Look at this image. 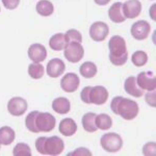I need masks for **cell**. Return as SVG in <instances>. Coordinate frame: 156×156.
I'll use <instances>...</instances> for the list:
<instances>
[{
	"label": "cell",
	"instance_id": "cell-1",
	"mask_svg": "<svg viewBox=\"0 0 156 156\" xmlns=\"http://www.w3.org/2000/svg\"><path fill=\"white\" fill-rule=\"evenodd\" d=\"M110 108L115 115H119L124 120H133L138 115V104L133 100L124 97H115L110 103Z\"/></svg>",
	"mask_w": 156,
	"mask_h": 156
},
{
	"label": "cell",
	"instance_id": "cell-2",
	"mask_svg": "<svg viewBox=\"0 0 156 156\" xmlns=\"http://www.w3.org/2000/svg\"><path fill=\"white\" fill-rule=\"evenodd\" d=\"M109 48V60L115 66H123L126 64L128 52L126 42L121 36H114L108 42Z\"/></svg>",
	"mask_w": 156,
	"mask_h": 156
},
{
	"label": "cell",
	"instance_id": "cell-3",
	"mask_svg": "<svg viewBox=\"0 0 156 156\" xmlns=\"http://www.w3.org/2000/svg\"><path fill=\"white\" fill-rule=\"evenodd\" d=\"M100 143H101L103 149L106 151V152H110V153L118 152L123 147L122 137L115 132L105 133L104 135H102Z\"/></svg>",
	"mask_w": 156,
	"mask_h": 156
},
{
	"label": "cell",
	"instance_id": "cell-4",
	"mask_svg": "<svg viewBox=\"0 0 156 156\" xmlns=\"http://www.w3.org/2000/svg\"><path fill=\"white\" fill-rule=\"evenodd\" d=\"M64 55L70 62H78L84 55V49L81 43L70 42L67 43L64 48Z\"/></svg>",
	"mask_w": 156,
	"mask_h": 156
},
{
	"label": "cell",
	"instance_id": "cell-5",
	"mask_svg": "<svg viewBox=\"0 0 156 156\" xmlns=\"http://www.w3.org/2000/svg\"><path fill=\"white\" fill-rule=\"evenodd\" d=\"M65 144L64 140L58 136L47 137L45 140V155H58L64 151Z\"/></svg>",
	"mask_w": 156,
	"mask_h": 156
},
{
	"label": "cell",
	"instance_id": "cell-6",
	"mask_svg": "<svg viewBox=\"0 0 156 156\" xmlns=\"http://www.w3.org/2000/svg\"><path fill=\"white\" fill-rule=\"evenodd\" d=\"M56 125L55 118L49 112H39L37 117V127L40 132H50Z\"/></svg>",
	"mask_w": 156,
	"mask_h": 156
},
{
	"label": "cell",
	"instance_id": "cell-7",
	"mask_svg": "<svg viewBox=\"0 0 156 156\" xmlns=\"http://www.w3.org/2000/svg\"><path fill=\"white\" fill-rule=\"evenodd\" d=\"M109 34V27L104 22H95L90 27V37L95 42H103Z\"/></svg>",
	"mask_w": 156,
	"mask_h": 156
},
{
	"label": "cell",
	"instance_id": "cell-8",
	"mask_svg": "<svg viewBox=\"0 0 156 156\" xmlns=\"http://www.w3.org/2000/svg\"><path fill=\"white\" fill-rule=\"evenodd\" d=\"M150 31L151 25L147 21H145V20H140V21L135 22L131 26V29H130L131 36L135 40H138V41L147 39L150 34Z\"/></svg>",
	"mask_w": 156,
	"mask_h": 156
},
{
	"label": "cell",
	"instance_id": "cell-9",
	"mask_svg": "<svg viewBox=\"0 0 156 156\" xmlns=\"http://www.w3.org/2000/svg\"><path fill=\"white\" fill-rule=\"evenodd\" d=\"M137 85L144 90H154L156 87V77L153 72H142L136 77Z\"/></svg>",
	"mask_w": 156,
	"mask_h": 156
},
{
	"label": "cell",
	"instance_id": "cell-10",
	"mask_svg": "<svg viewBox=\"0 0 156 156\" xmlns=\"http://www.w3.org/2000/svg\"><path fill=\"white\" fill-rule=\"evenodd\" d=\"M7 109L9 112L14 117H20L24 115L27 110L26 100L21 97H14L7 103Z\"/></svg>",
	"mask_w": 156,
	"mask_h": 156
},
{
	"label": "cell",
	"instance_id": "cell-11",
	"mask_svg": "<svg viewBox=\"0 0 156 156\" xmlns=\"http://www.w3.org/2000/svg\"><path fill=\"white\" fill-rule=\"evenodd\" d=\"M123 14L128 19H134L142 12V3L140 0H127L122 5Z\"/></svg>",
	"mask_w": 156,
	"mask_h": 156
},
{
	"label": "cell",
	"instance_id": "cell-12",
	"mask_svg": "<svg viewBox=\"0 0 156 156\" xmlns=\"http://www.w3.org/2000/svg\"><path fill=\"white\" fill-rule=\"evenodd\" d=\"M107 90L102 85H97V87H93L90 93V101L93 104L96 105H102L107 101L108 99Z\"/></svg>",
	"mask_w": 156,
	"mask_h": 156
},
{
	"label": "cell",
	"instance_id": "cell-13",
	"mask_svg": "<svg viewBox=\"0 0 156 156\" xmlns=\"http://www.w3.org/2000/svg\"><path fill=\"white\" fill-rule=\"evenodd\" d=\"M79 83V77L75 73H67L60 80V87L66 93H73L78 89Z\"/></svg>",
	"mask_w": 156,
	"mask_h": 156
},
{
	"label": "cell",
	"instance_id": "cell-14",
	"mask_svg": "<svg viewBox=\"0 0 156 156\" xmlns=\"http://www.w3.org/2000/svg\"><path fill=\"white\" fill-rule=\"evenodd\" d=\"M66 65L59 58H52L47 64V74L52 78H57L64 74Z\"/></svg>",
	"mask_w": 156,
	"mask_h": 156
},
{
	"label": "cell",
	"instance_id": "cell-15",
	"mask_svg": "<svg viewBox=\"0 0 156 156\" xmlns=\"http://www.w3.org/2000/svg\"><path fill=\"white\" fill-rule=\"evenodd\" d=\"M28 57L34 62H42L47 57V50L44 45L32 44L28 48Z\"/></svg>",
	"mask_w": 156,
	"mask_h": 156
},
{
	"label": "cell",
	"instance_id": "cell-16",
	"mask_svg": "<svg viewBox=\"0 0 156 156\" xmlns=\"http://www.w3.org/2000/svg\"><path fill=\"white\" fill-rule=\"evenodd\" d=\"M124 89L127 94H129L130 96H133L135 98L142 97L143 94H144V90H142L137 85L136 77H134V76H130L125 80Z\"/></svg>",
	"mask_w": 156,
	"mask_h": 156
},
{
	"label": "cell",
	"instance_id": "cell-17",
	"mask_svg": "<svg viewBox=\"0 0 156 156\" xmlns=\"http://www.w3.org/2000/svg\"><path fill=\"white\" fill-rule=\"evenodd\" d=\"M122 2H115L108 9V17L115 23H122L126 20V17L123 14Z\"/></svg>",
	"mask_w": 156,
	"mask_h": 156
},
{
	"label": "cell",
	"instance_id": "cell-18",
	"mask_svg": "<svg viewBox=\"0 0 156 156\" xmlns=\"http://www.w3.org/2000/svg\"><path fill=\"white\" fill-rule=\"evenodd\" d=\"M59 132L65 136H72L77 131V124L73 119H64L59 123Z\"/></svg>",
	"mask_w": 156,
	"mask_h": 156
},
{
	"label": "cell",
	"instance_id": "cell-19",
	"mask_svg": "<svg viewBox=\"0 0 156 156\" xmlns=\"http://www.w3.org/2000/svg\"><path fill=\"white\" fill-rule=\"evenodd\" d=\"M52 108L55 112L59 115H66L70 112L71 104L70 101L65 97H58L52 102Z\"/></svg>",
	"mask_w": 156,
	"mask_h": 156
},
{
	"label": "cell",
	"instance_id": "cell-20",
	"mask_svg": "<svg viewBox=\"0 0 156 156\" xmlns=\"http://www.w3.org/2000/svg\"><path fill=\"white\" fill-rule=\"evenodd\" d=\"M16 134L14 129L9 126H3L0 128V145L9 146L15 140Z\"/></svg>",
	"mask_w": 156,
	"mask_h": 156
},
{
	"label": "cell",
	"instance_id": "cell-21",
	"mask_svg": "<svg viewBox=\"0 0 156 156\" xmlns=\"http://www.w3.org/2000/svg\"><path fill=\"white\" fill-rule=\"evenodd\" d=\"M36 9L37 14L41 15L42 17H49L50 15L53 14L54 7L52 2H50L49 0H40L37 3Z\"/></svg>",
	"mask_w": 156,
	"mask_h": 156
},
{
	"label": "cell",
	"instance_id": "cell-22",
	"mask_svg": "<svg viewBox=\"0 0 156 156\" xmlns=\"http://www.w3.org/2000/svg\"><path fill=\"white\" fill-rule=\"evenodd\" d=\"M67 42L66 37H65L64 34H56L54 36H52L49 40V46L50 48L54 51H60L65 48Z\"/></svg>",
	"mask_w": 156,
	"mask_h": 156
},
{
	"label": "cell",
	"instance_id": "cell-23",
	"mask_svg": "<svg viewBox=\"0 0 156 156\" xmlns=\"http://www.w3.org/2000/svg\"><path fill=\"white\" fill-rule=\"evenodd\" d=\"M96 114L94 112H87L82 117V127L85 131L87 132H95L98 129L96 126V123H95V119H96Z\"/></svg>",
	"mask_w": 156,
	"mask_h": 156
},
{
	"label": "cell",
	"instance_id": "cell-24",
	"mask_svg": "<svg viewBox=\"0 0 156 156\" xmlns=\"http://www.w3.org/2000/svg\"><path fill=\"white\" fill-rule=\"evenodd\" d=\"M97 66L92 62H85L80 66L79 72L84 78H93L97 74Z\"/></svg>",
	"mask_w": 156,
	"mask_h": 156
},
{
	"label": "cell",
	"instance_id": "cell-25",
	"mask_svg": "<svg viewBox=\"0 0 156 156\" xmlns=\"http://www.w3.org/2000/svg\"><path fill=\"white\" fill-rule=\"evenodd\" d=\"M95 123L98 129L101 130H108L112 126V120L107 114H100L96 115Z\"/></svg>",
	"mask_w": 156,
	"mask_h": 156
},
{
	"label": "cell",
	"instance_id": "cell-26",
	"mask_svg": "<svg viewBox=\"0 0 156 156\" xmlns=\"http://www.w3.org/2000/svg\"><path fill=\"white\" fill-rule=\"evenodd\" d=\"M40 112L37 110H34V112H31L30 114L25 119V125H26V128L29 130V131L34 132V133H37L40 132V130L37 129V117L39 115Z\"/></svg>",
	"mask_w": 156,
	"mask_h": 156
},
{
	"label": "cell",
	"instance_id": "cell-27",
	"mask_svg": "<svg viewBox=\"0 0 156 156\" xmlns=\"http://www.w3.org/2000/svg\"><path fill=\"white\" fill-rule=\"evenodd\" d=\"M44 67L40 62H32L28 66V74L34 79H40L44 75Z\"/></svg>",
	"mask_w": 156,
	"mask_h": 156
},
{
	"label": "cell",
	"instance_id": "cell-28",
	"mask_svg": "<svg viewBox=\"0 0 156 156\" xmlns=\"http://www.w3.org/2000/svg\"><path fill=\"white\" fill-rule=\"evenodd\" d=\"M131 60H132V64L134 65L135 67H143L147 64L148 55L145 51L138 50V51H135L134 53L132 54Z\"/></svg>",
	"mask_w": 156,
	"mask_h": 156
},
{
	"label": "cell",
	"instance_id": "cell-29",
	"mask_svg": "<svg viewBox=\"0 0 156 156\" xmlns=\"http://www.w3.org/2000/svg\"><path fill=\"white\" fill-rule=\"evenodd\" d=\"M12 154L15 156H31V150L27 144L19 143L15 146L14 150H12Z\"/></svg>",
	"mask_w": 156,
	"mask_h": 156
},
{
	"label": "cell",
	"instance_id": "cell-30",
	"mask_svg": "<svg viewBox=\"0 0 156 156\" xmlns=\"http://www.w3.org/2000/svg\"><path fill=\"white\" fill-rule=\"evenodd\" d=\"M65 37H66V42H77V43H81L82 42V36L78 30L76 29H69L68 31L65 34Z\"/></svg>",
	"mask_w": 156,
	"mask_h": 156
},
{
	"label": "cell",
	"instance_id": "cell-31",
	"mask_svg": "<svg viewBox=\"0 0 156 156\" xmlns=\"http://www.w3.org/2000/svg\"><path fill=\"white\" fill-rule=\"evenodd\" d=\"M90 90H92V87H85L82 89L81 93H80V98H81L82 101L84 103H87V104H90Z\"/></svg>",
	"mask_w": 156,
	"mask_h": 156
},
{
	"label": "cell",
	"instance_id": "cell-32",
	"mask_svg": "<svg viewBox=\"0 0 156 156\" xmlns=\"http://www.w3.org/2000/svg\"><path fill=\"white\" fill-rule=\"evenodd\" d=\"M143 153L145 155H151L154 156L155 155V143L151 142L148 143L144 146V150H143Z\"/></svg>",
	"mask_w": 156,
	"mask_h": 156
},
{
	"label": "cell",
	"instance_id": "cell-33",
	"mask_svg": "<svg viewBox=\"0 0 156 156\" xmlns=\"http://www.w3.org/2000/svg\"><path fill=\"white\" fill-rule=\"evenodd\" d=\"M46 138L47 137H45V136H41L39 138H37V140H36V148H37V152L43 155H45L44 146H45V140H46Z\"/></svg>",
	"mask_w": 156,
	"mask_h": 156
},
{
	"label": "cell",
	"instance_id": "cell-34",
	"mask_svg": "<svg viewBox=\"0 0 156 156\" xmlns=\"http://www.w3.org/2000/svg\"><path fill=\"white\" fill-rule=\"evenodd\" d=\"M2 3L7 9H15L18 7L20 0H2Z\"/></svg>",
	"mask_w": 156,
	"mask_h": 156
},
{
	"label": "cell",
	"instance_id": "cell-35",
	"mask_svg": "<svg viewBox=\"0 0 156 156\" xmlns=\"http://www.w3.org/2000/svg\"><path fill=\"white\" fill-rule=\"evenodd\" d=\"M155 97H156V94H155L154 90H150V92L146 95V102L152 107H155V105H156Z\"/></svg>",
	"mask_w": 156,
	"mask_h": 156
},
{
	"label": "cell",
	"instance_id": "cell-36",
	"mask_svg": "<svg viewBox=\"0 0 156 156\" xmlns=\"http://www.w3.org/2000/svg\"><path fill=\"white\" fill-rule=\"evenodd\" d=\"M68 155H87V156H90L92 155V153H90L87 148H78V149L75 150L74 152L69 153Z\"/></svg>",
	"mask_w": 156,
	"mask_h": 156
},
{
	"label": "cell",
	"instance_id": "cell-37",
	"mask_svg": "<svg viewBox=\"0 0 156 156\" xmlns=\"http://www.w3.org/2000/svg\"><path fill=\"white\" fill-rule=\"evenodd\" d=\"M95 3H97L98 5H106L110 0H94Z\"/></svg>",
	"mask_w": 156,
	"mask_h": 156
},
{
	"label": "cell",
	"instance_id": "cell-38",
	"mask_svg": "<svg viewBox=\"0 0 156 156\" xmlns=\"http://www.w3.org/2000/svg\"><path fill=\"white\" fill-rule=\"evenodd\" d=\"M155 7H156V5H155V4H153L152 7H151V11H150V12H151V18H152V20H156V17H155V14H154Z\"/></svg>",
	"mask_w": 156,
	"mask_h": 156
}]
</instances>
